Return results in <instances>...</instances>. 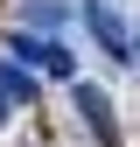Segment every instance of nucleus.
Returning a JSON list of instances; mask_svg holds the SVG:
<instances>
[{
  "instance_id": "nucleus-1",
  "label": "nucleus",
  "mask_w": 140,
  "mask_h": 147,
  "mask_svg": "<svg viewBox=\"0 0 140 147\" xmlns=\"http://www.w3.org/2000/svg\"><path fill=\"white\" fill-rule=\"evenodd\" d=\"M7 56H21L28 70H49V77H70V70H77V56H70L56 35H28V28L7 35Z\"/></svg>"
},
{
  "instance_id": "nucleus-2",
  "label": "nucleus",
  "mask_w": 140,
  "mask_h": 147,
  "mask_svg": "<svg viewBox=\"0 0 140 147\" xmlns=\"http://www.w3.org/2000/svg\"><path fill=\"white\" fill-rule=\"evenodd\" d=\"M84 21H91V35H98V49L112 63H133V35H126V21H119L112 7H105V0H91V7H84Z\"/></svg>"
},
{
  "instance_id": "nucleus-3",
  "label": "nucleus",
  "mask_w": 140,
  "mask_h": 147,
  "mask_svg": "<svg viewBox=\"0 0 140 147\" xmlns=\"http://www.w3.org/2000/svg\"><path fill=\"white\" fill-rule=\"evenodd\" d=\"M77 112H84V126H91V133H98L105 147L119 140V119H112V98H105L98 84H77Z\"/></svg>"
},
{
  "instance_id": "nucleus-4",
  "label": "nucleus",
  "mask_w": 140,
  "mask_h": 147,
  "mask_svg": "<svg viewBox=\"0 0 140 147\" xmlns=\"http://www.w3.org/2000/svg\"><path fill=\"white\" fill-rule=\"evenodd\" d=\"M63 21H70L63 0H28V7H21V28L28 35H49V28H63Z\"/></svg>"
},
{
  "instance_id": "nucleus-5",
  "label": "nucleus",
  "mask_w": 140,
  "mask_h": 147,
  "mask_svg": "<svg viewBox=\"0 0 140 147\" xmlns=\"http://www.w3.org/2000/svg\"><path fill=\"white\" fill-rule=\"evenodd\" d=\"M0 91H7L14 105H28V98H35V77H28L21 63H0Z\"/></svg>"
},
{
  "instance_id": "nucleus-6",
  "label": "nucleus",
  "mask_w": 140,
  "mask_h": 147,
  "mask_svg": "<svg viewBox=\"0 0 140 147\" xmlns=\"http://www.w3.org/2000/svg\"><path fill=\"white\" fill-rule=\"evenodd\" d=\"M7 105H14V98H7V91H0V126H7Z\"/></svg>"
},
{
  "instance_id": "nucleus-7",
  "label": "nucleus",
  "mask_w": 140,
  "mask_h": 147,
  "mask_svg": "<svg viewBox=\"0 0 140 147\" xmlns=\"http://www.w3.org/2000/svg\"><path fill=\"white\" fill-rule=\"evenodd\" d=\"M133 56H140V42H133Z\"/></svg>"
}]
</instances>
